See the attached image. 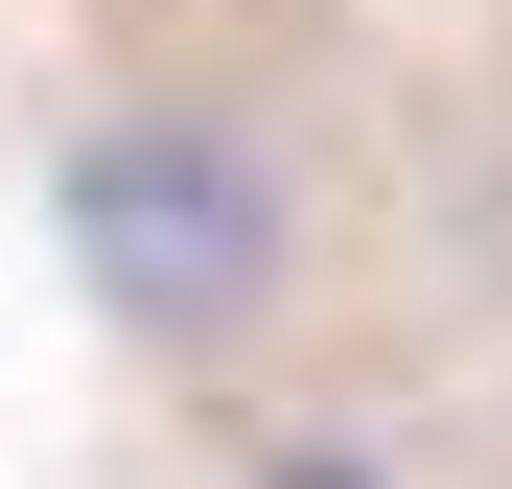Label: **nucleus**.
<instances>
[{"mask_svg": "<svg viewBox=\"0 0 512 489\" xmlns=\"http://www.w3.org/2000/svg\"><path fill=\"white\" fill-rule=\"evenodd\" d=\"M70 280H94L140 350H233L280 303V163L233 117H94L70 140Z\"/></svg>", "mask_w": 512, "mask_h": 489, "instance_id": "obj_1", "label": "nucleus"}, {"mask_svg": "<svg viewBox=\"0 0 512 489\" xmlns=\"http://www.w3.org/2000/svg\"><path fill=\"white\" fill-rule=\"evenodd\" d=\"M303 489H373V466H303Z\"/></svg>", "mask_w": 512, "mask_h": 489, "instance_id": "obj_2", "label": "nucleus"}]
</instances>
